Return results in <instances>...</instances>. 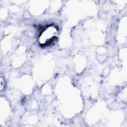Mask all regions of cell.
Here are the masks:
<instances>
[{"label":"cell","instance_id":"cell-1","mask_svg":"<svg viewBox=\"0 0 127 127\" xmlns=\"http://www.w3.org/2000/svg\"><path fill=\"white\" fill-rule=\"evenodd\" d=\"M58 34L59 29L56 25L53 24L45 25L39 33V44L44 47L51 45L57 40Z\"/></svg>","mask_w":127,"mask_h":127}]
</instances>
